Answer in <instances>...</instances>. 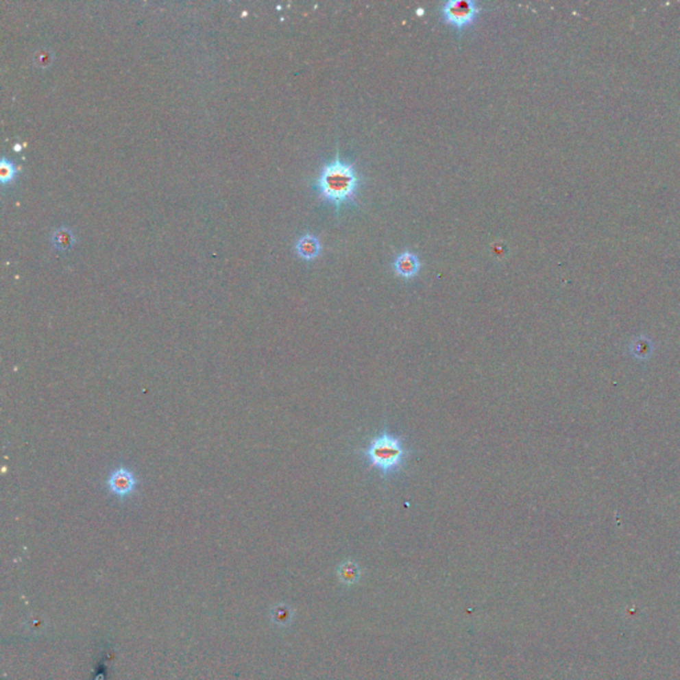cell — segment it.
Here are the masks:
<instances>
[{"label": "cell", "instance_id": "8", "mask_svg": "<svg viewBox=\"0 0 680 680\" xmlns=\"http://www.w3.org/2000/svg\"><path fill=\"white\" fill-rule=\"evenodd\" d=\"M15 174H16V168H15V165H14L11 161H8L7 158H3V160L0 161V177H1L3 182L5 184V182H8V181L14 180Z\"/></svg>", "mask_w": 680, "mask_h": 680}, {"label": "cell", "instance_id": "4", "mask_svg": "<svg viewBox=\"0 0 680 680\" xmlns=\"http://www.w3.org/2000/svg\"><path fill=\"white\" fill-rule=\"evenodd\" d=\"M137 477L127 467H116L106 478V488L120 500H127L137 489Z\"/></svg>", "mask_w": 680, "mask_h": 680}, {"label": "cell", "instance_id": "1", "mask_svg": "<svg viewBox=\"0 0 680 680\" xmlns=\"http://www.w3.org/2000/svg\"><path fill=\"white\" fill-rule=\"evenodd\" d=\"M359 185L361 175L355 169V165L352 162L343 161L340 158L339 150H337L335 158L320 170L315 182V189L324 201H328L335 206L337 212L339 214L343 205L355 199Z\"/></svg>", "mask_w": 680, "mask_h": 680}, {"label": "cell", "instance_id": "9", "mask_svg": "<svg viewBox=\"0 0 680 680\" xmlns=\"http://www.w3.org/2000/svg\"><path fill=\"white\" fill-rule=\"evenodd\" d=\"M52 58H53L52 52L42 48V49H39V51L35 52L34 62L38 64L39 66H47V65H49L51 62H52Z\"/></svg>", "mask_w": 680, "mask_h": 680}, {"label": "cell", "instance_id": "7", "mask_svg": "<svg viewBox=\"0 0 680 680\" xmlns=\"http://www.w3.org/2000/svg\"><path fill=\"white\" fill-rule=\"evenodd\" d=\"M52 242L58 249L66 250L73 243V233L66 228H60L52 234Z\"/></svg>", "mask_w": 680, "mask_h": 680}, {"label": "cell", "instance_id": "3", "mask_svg": "<svg viewBox=\"0 0 680 680\" xmlns=\"http://www.w3.org/2000/svg\"><path fill=\"white\" fill-rule=\"evenodd\" d=\"M440 14L446 23L461 31L477 19L480 5L474 0H448L440 7Z\"/></svg>", "mask_w": 680, "mask_h": 680}, {"label": "cell", "instance_id": "2", "mask_svg": "<svg viewBox=\"0 0 680 680\" xmlns=\"http://www.w3.org/2000/svg\"><path fill=\"white\" fill-rule=\"evenodd\" d=\"M363 453L369 464L378 467L385 478L399 472L408 457L403 440L387 430L374 437Z\"/></svg>", "mask_w": 680, "mask_h": 680}, {"label": "cell", "instance_id": "5", "mask_svg": "<svg viewBox=\"0 0 680 680\" xmlns=\"http://www.w3.org/2000/svg\"><path fill=\"white\" fill-rule=\"evenodd\" d=\"M393 270L398 276H403L405 279H411L420 270V259L412 252L408 250L403 252L395 258Z\"/></svg>", "mask_w": 680, "mask_h": 680}, {"label": "cell", "instance_id": "6", "mask_svg": "<svg viewBox=\"0 0 680 680\" xmlns=\"http://www.w3.org/2000/svg\"><path fill=\"white\" fill-rule=\"evenodd\" d=\"M295 249H297L298 255L300 258H303L306 260H311V259H315L320 254L321 245H320V241H319L317 235L307 233L299 236Z\"/></svg>", "mask_w": 680, "mask_h": 680}]
</instances>
